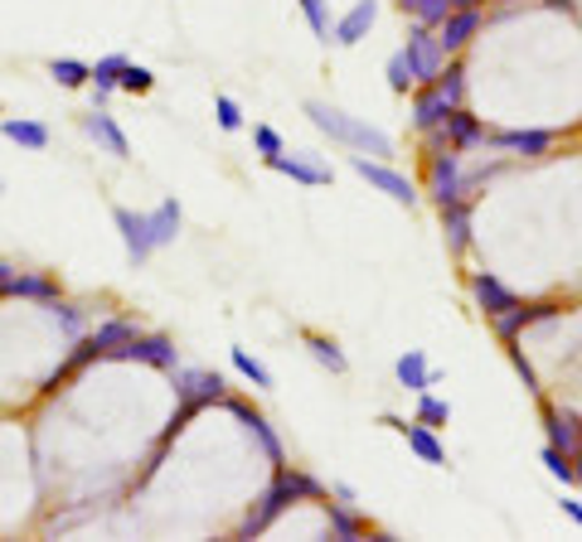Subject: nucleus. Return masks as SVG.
<instances>
[{"label": "nucleus", "mask_w": 582, "mask_h": 542, "mask_svg": "<svg viewBox=\"0 0 582 542\" xmlns=\"http://www.w3.org/2000/svg\"><path fill=\"white\" fill-rule=\"evenodd\" d=\"M311 499H330V490L316 480V474H306V470H277L272 474V484H267L263 494L253 499V508L243 514V523L233 528V538H263L267 528L277 523V518L287 514V508H296V504H311Z\"/></svg>", "instance_id": "nucleus-1"}, {"label": "nucleus", "mask_w": 582, "mask_h": 542, "mask_svg": "<svg viewBox=\"0 0 582 542\" xmlns=\"http://www.w3.org/2000/svg\"><path fill=\"white\" fill-rule=\"evenodd\" d=\"M306 117H311V127H316V131H326L330 141H340L345 151H354V155H374V161H394V155H398L388 131L369 127V121L350 117V111H340V107H330V102H306Z\"/></svg>", "instance_id": "nucleus-2"}, {"label": "nucleus", "mask_w": 582, "mask_h": 542, "mask_svg": "<svg viewBox=\"0 0 582 542\" xmlns=\"http://www.w3.org/2000/svg\"><path fill=\"white\" fill-rule=\"evenodd\" d=\"M486 145L500 151V155H510V161H544V155L558 145V131H548V127H500V131L486 136Z\"/></svg>", "instance_id": "nucleus-3"}, {"label": "nucleus", "mask_w": 582, "mask_h": 542, "mask_svg": "<svg viewBox=\"0 0 582 542\" xmlns=\"http://www.w3.org/2000/svg\"><path fill=\"white\" fill-rule=\"evenodd\" d=\"M223 406H229V416H238L243 432H248V436L257 440V450H263L267 466L282 470V466H287V446H282V436H277V426L267 422V416L257 412V406H253L248 398H233V392H229V398H223Z\"/></svg>", "instance_id": "nucleus-4"}, {"label": "nucleus", "mask_w": 582, "mask_h": 542, "mask_svg": "<svg viewBox=\"0 0 582 542\" xmlns=\"http://www.w3.org/2000/svg\"><path fill=\"white\" fill-rule=\"evenodd\" d=\"M175 402H185V406H195V412H205V406H214L229 398V378L223 373H209V368H181L175 364Z\"/></svg>", "instance_id": "nucleus-5"}, {"label": "nucleus", "mask_w": 582, "mask_h": 542, "mask_svg": "<svg viewBox=\"0 0 582 542\" xmlns=\"http://www.w3.org/2000/svg\"><path fill=\"white\" fill-rule=\"evenodd\" d=\"M428 199L442 209L452 199H466V155L462 151H436L428 155Z\"/></svg>", "instance_id": "nucleus-6"}, {"label": "nucleus", "mask_w": 582, "mask_h": 542, "mask_svg": "<svg viewBox=\"0 0 582 542\" xmlns=\"http://www.w3.org/2000/svg\"><path fill=\"white\" fill-rule=\"evenodd\" d=\"M350 165H354V175H360V179H369V189L388 195L394 203H403V209H412V203H418V185H412L408 175H398L394 165L374 161V155H350Z\"/></svg>", "instance_id": "nucleus-7"}, {"label": "nucleus", "mask_w": 582, "mask_h": 542, "mask_svg": "<svg viewBox=\"0 0 582 542\" xmlns=\"http://www.w3.org/2000/svg\"><path fill=\"white\" fill-rule=\"evenodd\" d=\"M408 59H412V73H418V83H436L442 78V68H446V49H442V39H436V30L432 25H418L412 20V30H408Z\"/></svg>", "instance_id": "nucleus-8"}, {"label": "nucleus", "mask_w": 582, "mask_h": 542, "mask_svg": "<svg viewBox=\"0 0 582 542\" xmlns=\"http://www.w3.org/2000/svg\"><path fill=\"white\" fill-rule=\"evenodd\" d=\"M117 364H146V368H175L181 364V349H175V339L171 334H137L131 344H121L117 354Z\"/></svg>", "instance_id": "nucleus-9"}, {"label": "nucleus", "mask_w": 582, "mask_h": 542, "mask_svg": "<svg viewBox=\"0 0 582 542\" xmlns=\"http://www.w3.org/2000/svg\"><path fill=\"white\" fill-rule=\"evenodd\" d=\"M558 315V301H529V305H510L505 315H490V334L500 339V344H514L529 325H544V320H554Z\"/></svg>", "instance_id": "nucleus-10"}, {"label": "nucleus", "mask_w": 582, "mask_h": 542, "mask_svg": "<svg viewBox=\"0 0 582 542\" xmlns=\"http://www.w3.org/2000/svg\"><path fill=\"white\" fill-rule=\"evenodd\" d=\"M112 223H117V233H121V243H127V262L131 267H146L151 262V252H155V243H151V219L137 209H127V203H117L112 209Z\"/></svg>", "instance_id": "nucleus-11"}, {"label": "nucleus", "mask_w": 582, "mask_h": 542, "mask_svg": "<svg viewBox=\"0 0 582 542\" xmlns=\"http://www.w3.org/2000/svg\"><path fill=\"white\" fill-rule=\"evenodd\" d=\"M267 169H277V175H287V179H296V185H306V189H321V185H330L335 179V169L321 161V155H311V151H282V155H272V161H263Z\"/></svg>", "instance_id": "nucleus-12"}, {"label": "nucleus", "mask_w": 582, "mask_h": 542, "mask_svg": "<svg viewBox=\"0 0 582 542\" xmlns=\"http://www.w3.org/2000/svg\"><path fill=\"white\" fill-rule=\"evenodd\" d=\"M480 30H486V10H452V15L436 25V39H442L446 59H456L462 49H472Z\"/></svg>", "instance_id": "nucleus-13"}, {"label": "nucleus", "mask_w": 582, "mask_h": 542, "mask_svg": "<svg viewBox=\"0 0 582 542\" xmlns=\"http://www.w3.org/2000/svg\"><path fill=\"white\" fill-rule=\"evenodd\" d=\"M446 111H452V102L442 97V87H436V83H418V87H412L408 117H412V131H418V136L446 127Z\"/></svg>", "instance_id": "nucleus-14"}, {"label": "nucleus", "mask_w": 582, "mask_h": 542, "mask_svg": "<svg viewBox=\"0 0 582 542\" xmlns=\"http://www.w3.org/2000/svg\"><path fill=\"white\" fill-rule=\"evenodd\" d=\"M379 25V0H354L350 10H345L340 20H335V34L330 44H340V49H354V44L369 39V30Z\"/></svg>", "instance_id": "nucleus-15"}, {"label": "nucleus", "mask_w": 582, "mask_h": 542, "mask_svg": "<svg viewBox=\"0 0 582 542\" xmlns=\"http://www.w3.org/2000/svg\"><path fill=\"white\" fill-rule=\"evenodd\" d=\"M0 296H5V301H30V305H49V301H59L63 291H59V281L44 276V271H10V281L0 286Z\"/></svg>", "instance_id": "nucleus-16"}, {"label": "nucleus", "mask_w": 582, "mask_h": 542, "mask_svg": "<svg viewBox=\"0 0 582 542\" xmlns=\"http://www.w3.org/2000/svg\"><path fill=\"white\" fill-rule=\"evenodd\" d=\"M539 416H544V436H548V446H558V450H568V456H578L582 450V416L578 412H568V406H539Z\"/></svg>", "instance_id": "nucleus-17"}, {"label": "nucleus", "mask_w": 582, "mask_h": 542, "mask_svg": "<svg viewBox=\"0 0 582 542\" xmlns=\"http://www.w3.org/2000/svg\"><path fill=\"white\" fill-rule=\"evenodd\" d=\"M83 131L93 136L97 145H103L112 161H131V141H127V131H121L117 121H112V111H107V107H93V111H88V117H83Z\"/></svg>", "instance_id": "nucleus-18"}, {"label": "nucleus", "mask_w": 582, "mask_h": 542, "mask_svg": "<svg viewBox=\"0 0 582 542\" xmlns=\"http://www.w3.org/2000/svg\"><path fill=\"white\" fill-rule=\"evenodd\" d=\"M472 296H476V305H480V315H486V320H490V315H505L510 305H520V296H514L496 271H476V276H472Z\"/></svg>", "instance_id": "nucleus-19"}, {"label": "nucleus", "mask_w": 582, "mask_h": 542, "mask_svg": "<svg viewBox=\"0 0 582 542\" xmlns=\"http://www.w3.org/2000/svg\"><path fill=\"white\" fill-rule=\"evenodd\" d=\"M394 382L403 392H422V388H432V382H442V368H432L422 349H408V354H398V364H394Z\"/></svg>", "instance_id": "nucleus-20"}, {"label": "nucleus", "mask_w": 582, "mask_h": 542, "mask_svg": "<svg viewBox=\"0 0 582 542\" xmlns=\"http://www.w3.org/2000/svg\"><path fill=\"white\" fill-rule=\"evenodd\" d=\"M486 121L476 117V111H466V107H452L446 111V141H452V151H480L486 145Z\"/></svg>", "instance_id": "nucleus-21"}, {"label": "nucleus", "mask_w": 582, "mask_h": 542, "mask_svg": "<svg viewBox=\"0 0 582 542\" xmlns=\"http://www.w3.org/2000/svg\"><path fill=\"white\" fill-rule=\"evenodd\" d=\"M442 237H446V252L462 257L472 247V199H452L442 203Z\"/></svg>", "instance_id": "nucleus-22"}, {"label": "nucleus", "mask_w": 582, "mask_h": 542, "mask_svg": "<svg viewBox=\"0 0 582 542\" xmlns=\"http://www.w3.org/2000/svg\"><path fill=\"white\" fill-rule=\"evenodd\" d=\"M326 533L340 538V542H360L369 533V518L345 499H326Z\"/></svg>", "instance_id": "nucleus-23"}, {"label": "nucleus", "mask_w": 582, "mask_h": 542, "mask_svg": "<svg viewBox=\"0 0 582 542\" xmlns=\"http://www.w3.org/2000/svg\"><path fill=\"white\" fill-rule=\"evenodd\" d=\"M403 440H408V450L422 460V466H432V470H442V466H446V446L436 440V426L408 422V426H403Z\"/></svg>", "instance_id": "nucleus-24"}, {"label": "nucleus", "mask_w": 582, "mask_h": 542, "mask_svg": "<svg viewBox=\"0 0 582 542\" xmlns=\"http://www.w3.org/2000/svg\"><path fill=\"white\" fill-rule=\"evenodd\" d=\"M127 63H131L127 54H103V59L93 63V83H88L93 87V107H107V97L121 87V68Z\"/></svg>", "instance_id": "nucleus-25"}, {"label": "nucleus", "mask_w": 582, "mask_h": 542, "mask_svg": "<svg viewBox=\"0 0 582 542\" xmlns=\"http://www.w3.org/2000/svg\"><path fill=\"white\" fill-rule=\"evenodd\" d=\"M146 219H151V243H155V247H171L175 237H181L185 209H181V199H161L151 213H146Z\"/></svg>", "instance_id": "nucleus-26"}, {"label": "nucleus", "mask_w": 582, "mask_h": 542, "mask_svg": "<svg viewBox=\"0 0 582 542\" xmlns=\"http://www.w3.org/2000/svg\"><path fill=\"white\" fill-rule=\"evenodd\" d=\"M137 334H141V325L131 320V315H112V320H103V325H97V330H93L97 349H103V358H112L121 344H131V339H137Z\"/></svg>", "instance_id": "nucleus-27"}, {"label": "nucleus", "mask_w": 582, "mask_h": 542, "mask_svg": "<svg viewBox=\"0 0 582 542\" xmlns=\"http://www.w3.org/2000/svg\"><path fill=\"white\" fill-rule=\"evenodd\" d=\"M5 141H15L20 151H49V127L44 121H30V117H5L0 121Z\"/></svg>", "instance_id": "nucleus-28"}, {"label": "nucleus", "mask_w": 582, "mask_h": 542, "mask_svg": "<svg viewBox=\"0 0 582 542\" xmlns=\"http://www.w3.org/2000/svg\"><path fill=\"white\" fill-rule=\"evenodd\" d=\"M306 354L316 358L326 373H335V378H340V373H350V358H345V349L335 344L330 334H306Z\"/></svg>", "instance_id": "nucleus-29"}, {"label": "nucleus", "mask_w": 582, "mask_h": 542, "mask_svg": "<svg viewBox=\"0 0 582 542\" xmlns=\"http://www.w3.org/2000/svg\"><path fill=\"white\" fill-rule=\"evenodd\" d=\"M44 310H49V320L54 325H59V334H69V339H78V334H83V325H88V310H83V305H73V301H49V305H44Z\"/></svg>", "instance_id": "nucleus-30"}, {"label": "nucleus", "mask_w": 582, "mask_h": 542, "mask_svg": "<svg viewBox=\"0 0 582 542\" xmlns=\"http://www.w3.org/2000/svg\"><path fill=\"white\" fill-rule=\"evenodd\" d=\"M394 5L403 10L408 20H418V25H442L446 15H452V0H394Z\"/></svg>", "instance_id": "nucleus-31"}, {"label": "nucleus", "mask_w": 582, "mask_h": 542, "mask_svg": "<svg viewBox=\"0 0 582 542\" xmlns=\"http://www.w3.org/2000/svg\"><path fill=\"white\" fill-rule=\"evenodd\" d=\"M436 87H442V97L452 102V107H466V87H472V78H466V63L446 59L442 78H436Z\"/></svg>", "instance_id": "nucleus-32"}, {"label": "nucleus", "mask_w": 582, "mask_h": 542, "mask_svg": "<svg viewBox=\"0 0 582 542\" xmlns=\"http://www.w3.org/2000/svg\"><path fill=\"white\" fill-rule=\"evenodd\" d=\"M49 78L59 87H88V83H93V63H83V59H49Z\"/></svg>", "instance_id": "nucleus-33"}, {"label": "nucleus", "mask_w": 582, "mask_h": 542, "mask_svg": "<svg viewBox=\"0 0 582 542\" xmlns=\"http://www.w3.org/2000/svg\"><path fill=\"white\" fill-rule=\"evenodd\" d=\"M296 10H301V15H306L311 34H316L321 44H330V34H335V20H330V0H296Z\"/></svg>", "instance_id": "nucleus-34"}, {"label": "nucleus", "mask_w": 582, "mask_h": 542, "mask_svg": "<svg viewBox=\"0 0 582 542\" xmlns=\"http://www.w3.org/2000/svg\"><path fill=\"white\" fill-rule=\"evenodd\" d=\"M229 358H233V368H238L243 378L253 382V388H263V392L272 388V373H267V364H263V358H253L243 344H233V349H229Z\"/></svg>", "instance_id": "nucleus-35"}, {"label": "nucleus", "mask_w": 582, "mask_h": 542, "mask_svg": "<svg viewBox=\"0 0 582 542\" xmlns=\"http://www.w3.org/2000/svg\"><path fill=\"white\" fill-rule=\"evenodd\" d=\"M384 78H388V87H394L398 97H408L412 87H418V73H412V59H408V49H398L394 59H388L384 68Z\"/></svg>", "instance_id": "nucleus-36"}, {"label": "nucleus", "mask_w": 582, "mask_h": 542, "mask_svg": "<svg viewBox=\"0 0 582 542\" xmlns=\"http://www.w3.org/2000/svg\"><path fill=\"white\" fill-rule=\"evenodd\" d=\"M412 422H422V426H446L452 422V402L446 398H432L428 388L418 392V412H412Z\"/></svg>", "instance_id": "nucleus-37"}, {"label": "nucleus", "mask_w": 582, "mask_h": 542, "mask_svg": "<svg viewBox=\"0 0 582 542\" xmlns=\"http://www.w3.org/2000/svg\"><path fill=\"white\" fill-rule=\"evenodd\" d=\"M151 87H155V73H151V68H141V63H127V68H121V87H117V93L146 97Z\"/></svg>", "instance_id": "nucleus-38"}, {"label": "nucleus", "mask_w": 582, "mask_h": 542, "mask_svg": "<svg viewBox=\"0 0 582 542\" xmlns=\"http://www.w3.org/2000/svg\"><path fill=\"white\" fill-rule=\"evenodd\" d=\"M253 145H257V155H263V161H272V155H282L287 151V141H282V131L277 127H253Z\"/></svg>", "instance_id": "nucleus-39"}, {"label": "nucleus", "mask_w": 582, "mask_h": 542, "mask_svg": "<svg viewBox=\"0 0 582 542\" xmlns=\"http://www.w3.org/2000/svg\"><path fill=\"white\" fill-rule=\"evenodd\" d=\"M544 470L554 474V480H563V484H573V456L568 450H558V446H544Z\"/></svg>", "instance_id": "nucleus-40"}, {"label": "nucleus", "mask_w": 582, "mask_h": 542, "mask_svg": "<svg viewBox=\"0 0 582 542\" xmlns=\"http://www.w3.org/2000/svg\"><path fill=\"white\" fill-rule=\"evenodd\" d=\"M214 121L219 131H243V107L233 97H214Z\"/></svg>", "instance_id": "nucleus-41"}, {"label": "nucleus", "mask_w": 582, "mask_h": 542, "mask_svg": "<svg viewBox=\"0 0 582 542\" xmlns=\"http://www.w3.org/2000/svg\"><path fill=\"white\" fill-rule=\"evenodd\" d=\"M500 169H505V161H490V165H480V169H466V199H476L480 189L500 175Z\"/></svg>", "instance_id": "nucleus-42"}, {"label": "nucleus", "mask_w": 582, "mask_h": 542, "mask_svg": "<svg viewBox=\"0 0 582 542\" xmlns=\"http://www.w3.org/2000/svg\"><path fill=\"white\" fill-rule=\"evenodd\" d=\"M505 349H510V364H514V373H520V378H524V388H529L534 398H539V388H544V382H539V373H534V364L520 354V344H505Z\"/></svg>", "instance_id": "nucleus-43"}, {"label": "nucleus", "mask_w": 582, "mask_h": 542, "mask_svg": "<svg viewBox=\"0 0 582 542\" xmlns=\"http://www.w3.org/2000/svg\"><path fill=\"white\" fill-rule=\"evenodd\" d=\"M558 504H563V514H568V518H573V523L582 528V504H578V499H558Z\"/></svg>", "instance_id": "nucleus-44"}, {"label": "nucleus", "mask_w": 582, "mask_h": 542, "mask_svg": "<svg viewBox=\"0 0 582 542\" xmlns=\"http://www.w3.org/2000/svg\"><path fill=\"white\" fill-rule=\"evenodd\" d=\"M490 0H452V10H486Z\"/></svg>", "instance_id": "nucleus-45"}, {"label": "nucleus", "mask_w": 582, "mask_h": 542, "mask_svg": "<svg viewBox=\"0 0 582 542\" xmlns=\"http://www.w3.org/2000/svg\"><path fill=\"white\" fill-rule=\"evenodd\" d=\"M573 484H582V450L573 456Z\"/></svg>", "instance_id": "nucleus-46"}, {"label": "nucleus", "mask_w": 582, "mask_h": 542, "mask_svg": "<svg viewBox=\"0 0 582 542\" xmlns=\"http://www.w3.org/2000/svg\"><path fill=\"white\" fill-rule=\"evenodd\" d=\"M10 271H15V267H10V262H0V286H5V281H10Z\"/></svg>", "instance_id": "nucleus-47"}, {"label": "nucleus", "mask_w": 582, "mask_h": 542, "mask_svg": "<svg viewBox=\"0 0 582 542\" xmlns=\"http://www.w3.org/2000/svg\"><path fill=\"white\" fill-rule=\"evenodd\" d=\"M0 189H5V185H0Z\"/></svg>", "instance_id": "nucleus-48"}]
</instances>
